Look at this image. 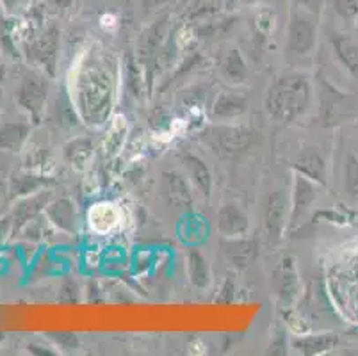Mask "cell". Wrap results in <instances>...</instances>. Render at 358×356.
Returning <instances> with one entry per match:
<instances>
[{
	"instance_id": "29",
	"label": "cell",
	"mask_w": 358,
	"mask_h": 356,
	"mask_svg": "<svg viewBox=\"0 0 358 356\" xmlns=\"http://www.w3.org/2000/svg\"><path fill=\"white\" fill-rule=\"evenodd\" d=\"M299 4L305 6L308 11L317 13L321 9V6H323V0H299Z\"/></svg>"
},
{
	"instance_id": "30",
	"label": "cell",
	"mask_w": 358,
	"mask_h": 356,
	"mask_svg": "<svg viewBox=\"0 0 358 356\" xmlns=\"http://www.w3.org/2000/svg\"><path fill=\"white\" fill-rule=\"evenodd\" d=\"M169 2H171V0H145V4L148 9H159L162 8V6L169 4Z\"/></svg>"
},
{
	"instance_id": "4",
	"label": "cell",
	"mask_w": 358,
	"mask_h": 356,
	"mask_svg": "<svg viewBox=\"0 0 358 356\" xmlns=\"http://www.w3.org/2000/svg\"><path fill=\"white\" fill-rule=\"evenodd\" d=\"M317 31L310 20L301 15H294L287 29V50L296 57L310 55L315 47Z\"/></svg>"
},
{
	"instance_id": "23",
	"label": "cell",
	"mask_w": 358,
	"mask_h": 356,
	"mask_svg": "<svg viewBox=\"0 0 358 356\" xmlns=\"http://www.w3.org/2000/svg\"><path fill=\"white\" fill-rule=\"evenodd\" d=\"M335 344H337V337H335L334 333H327V335L301 339V341L294 342V348H298L305 355H319V353L331 349Z\"/></svg>"
},
{
	"instance_id": "12",
	"label": "cell",
	"mask_w": 358,
	"mask_h": 356,
	"mask_svg": "<svg viewBox=\"0 0 358 356\" xmlns=\"http://www.w3.org/2000/svg\"><path fill=\"white\" fill-rule=\"evenodd\" d=\"M294 168L298 169L299 175L307 176L312 182H317L321 185L327 184V162H324L323 155L315 152L314 148L299 153Z\"/></svg>"
},
{
	"instance_id": "26",
	"label": "cell",
	"mask_w": 358,
	"mask_h": 356,
	"mask_svg": "<svg viewBox=\"0 0 358 356\" xmlns=\"http://www.w3.org/2000/svg\"><path fill=\"white\" fill-rule=\"evenodd\" d=\"M337 15L346 22H353L358 18V0H331Z\"/></svg>"
},
{
	"instance_id": "2",
	"label": "cell",
	"mask_w": 358,
	"mask_h": 356,
	"mask_svg": "<svg viewBox=\"0 0 358 356\" xmlns=\"http://www.w3.org/2000/svg\"><path fill=\"white\" fill-rule=\"evenodd\" d=\"M48 97V83L41 75L29 73L25 75L22 84L16 90V102L24 111H27L29 116L34 120L36 123L40 122L43 116L45 104H47Z\"/></svg>"
},
{
	"instance_id": "15",
	"label": "cell",
	"mask_w": 358,
	"mask_h": 356,
	"mask_svg": "<svg viewBox=\"0 0 358 356\" xmlns=\"http://www.w3.org/2000/svg\"><path fill=\"white\" fill-rule=\"evenodd\" d=\"M31 136L27 123L8 122L0 125V150L4 152H20Z\"/></svg>"
},
{
	"instance_id": "20",
	"label": "cell",
	"mask_w": 358,
	"mask_h": 356,
	"mask_svg": "<svg viewBox=\"0 0 358 356\" xmlns=\"http://www.w3.org/2000/svg\"><path fill=\"white\" fill-rule=\"evenodd\" d=\"M45 205H47V196H45V192H40V194L32 196V198H27V200H24L22 204L16 205L15 227L20 228L22 225L29 223V221H31L32 218H34V215L45 207Z\"/></svg>"
},
{
	"instance_id": "27",
	"label": "cell",
	"mask_w": 358,
	"mask_h": 356,
	"mask_svg": "<svg viewBox=\"0 0 358 356\" xmlns=\"http://www.w3.org/2000/svg\"><path fill=\"white\" fill-rule=\"evenodd\" d=\"M344 178H346V189L350 194H355L358 191V159L350 153L346 161V173H344Z\"/></svg>"
},
{
	"instance_id": "14",
	"label": "cell",
	"mask_w": 358,
	"mask_h": 356,
	"mask_svg": "<svg viewBox=\"0 0 358 356\" xmlns=\"http://www.w3.org/2000/svg\"><path fill=\"white\" fill-rule=\"evenodd\" d=\"M331 47H334L338 63L346 68V71L351 77L358 78V45L355 43L350 36L335 34L331 38Z\"/></svg>"
},
{
	"instance_id": "22",
	"label": "cell",
	"mask_w": 358,
	"mask_h": 356,
	"mask_svg": "<svg viewBox=\"0 0 358 356\" xmlns=\"http://www.w3.org/2000/svg\"><path fill=\"white\" fill-rule=\"evenodd\" d=\"M91 152H93V143H91V139H86V137H77V139H73V141H70L64 146L66 161L71 166H77V168L86 164Z\"/></svg>"
},
{
	"instance_id": "7",
	"label": "cell",
	"mask_w": 358,
	"mask_h": 356,
	"mask_svg": "<svg viewBox=\"0 0 358 356\" xmlns=\"http://www.w3.org/2000/svg\"><path fill=\"white\" fill-rule=\"evenodd\" d=\"M273 285H275L276 296L284 305H291L299 294V280L294 266L289 259L282 260L280 266L273 273Z\"/></svg>"
},
{
	"instance_id": "25",
	"label": "cell",
	"mask_w": 358,
	"mask_h": 356,
	"mask_svg": "<svg viewBox=\"0 0 358 356\" xmlns=\"http://www.w3.org/2000/svg\"><path fill=\"white\" fill-rule=\"evenodd\" d=\"M220 8V2L217 0H198L191 6V11H189V18L191 20H203L207 16L214 15Z\"/></svg>"
},
{
	"instance_id": "11",
	"label": "cell",
	"mask_w": 358,
	"mask_h": 356,
	"mask_svg": "<svg viewBox=\"0 0 358 356\" xmlns=\"http://www.w3.org/2000/svg\"><path fill=\"white\" fill-rule=\"evenodd\" d=\"M315 200V185L310 178L303 175H296V180H294V191H292V205H291V218L289 220L292 223L301 218L305 212L308 211L312 204Z\"/></svg>"
},
{
	"instance_id": "10",
	"label": "cell",
	"mask_w": 358,
	"mask_h": 356,
	"mask_svg": "<svg viewBox=\"0 0 358 356\" xmlns=\"http://www.w3.org/2000/svg\"><path fill=\"white\" fill-rule=\"evenodd\" d=\"M182 162H184V168L187 169V176H189V180L194 185V189L200 194H203L205 198H209L210 191H213V175H210L207 164L201 161L200 157L194 155V153H185V155H182Z\"/></svg>"
},
{
	"instance_id": "17",
	"label": "cell",
	"mask_w": 358,
	"mask_h": 356,
	"mask_svg": "<svg viewBox=\"0 0 358 356\" xmlns=\"http://www.w3.org/2000/svg\"><path fill=\"white\" fill-rule=\"evenodd\" d=\"M47 215L59 230L68 232V234L75 230V208L68 198H61L48 205Z\"/></svg>"
},
{
	"instance_id": "3",
	"label": "cell",
	"mask_w": 358,
	"mask_h": 356,
	"mask_svg": "<svg viewBox=\"0 0 358 356\" xmlns=\"http://www.w3.org/2000/svg\"><path fill=\"white\" fill-rule=\"evenodd\" d=\"M289 200L284 191L269 192L268 200L264 204V227L268 232V239L271 243L282 239L285 227H287Z\"/></svg>"
},
{
	"instance_id": "8",
	"label": "cell",
	"mask_w": 358,
	"mask_h": 356,
	"mask_svg": "<svg viewBox=\"0 0 358 356\" xmlns=\"http://www.w3.org/2000/svg\"><path fill=\"white\" fill-rule=\"evenodd\" d=\"M250 220L237 205H223L217 212V230L224 239L244 237L248 234Z\"/></svg>"
},
{
	"instance_id": "18",
	"label": "cell",
	"mask_w": 358,
	"mask_h": 356,
	"mask_svg": "<svg viewBox=\"0 0 358 356\" xmlns=\"http://www.w3.org/2000/svg\"><path fill=\"white\" fill-rule=\"evenodd\" d=\"M185 269H187L189 282L193 283L194 287H198V289H205V287L210 283V267L200 251L191 250L189 253H187Z\"/></svg>"
},
{
	"instance_id": "24",
	"label": "cell",
	"mask_w": 358,
	"mask_h": 356,
	"mask_svg": "<svg viewBox=\"0 0 358 356\" xmlns=\"http://www.w3.org/2000/svg\"><path fill=\"white\" fill-rule=\"evenodd\" d=\"M161 34H162V22L155 24L143 34L141 38V54L145 52V57L150 59L154 55L155 50H159L161 45Z\"/></svg>"
},
{
	"instance_id": "31",
	"label": "cell",
	"mask_w": 358,
	"mask_h": 356,
	"mask_svg": "<svg viewBox=\"0 0 358 356\" xmlns=\"http://www.w3.org/2000/svg\"><path fill=\"white\" fill-rule=\"evenodd\" d=\"M9 227H11V220H9V218L0 220V241L4 239V235L9 232Z\"/></svg>"
},
{
	"instance_id": "21",
	"label": "cell",
	"mask_w": 358,
	"mask_h": 356,
	"mask_svg": "<svg viewBox=\"0 0 358 356\" xmlns=\"http://www.w3.org/2000/svg\"><path fill=\"white\" fill-rule=\"evenodd\" d=\"M47 178L43 176L29 175V173H22V175H15L9 185L11 196H29L32 192H38L43 185H47Z\"/></svg>"
},
{
	"instance_id": "9",
	"label": "cell",
	"mask_w": 358,
	"mask_h": 356,
	"mask_svg": "<svg viewBox=\"0 0 358 356\" xmlns=\"http://www.w3.org/2000/svg\"><path fill=\"white\" fill-rule=\"evenodd\" d=\"M162 194L171 207L185 208L193 201V194L187 180L177 171H166L162 175Z\"/></svg>"
},
{
	"instance_id": "13",
	"label": "cell",
	"mask_w": 358,
	"mask_h": 356,
	"mask_svg": "<svg viewBox=\"0 0 358 356\" xmlns=\"http://www.w3.org/2000/svg\"><path fill=\"white\" fill-rule=\"evenodd\" d=\"M223 248L229 262H232L234 266L239 267V269L248 266V264L257 257V243L253 239H246V235H244V237L227 239Z\"/></svg>"
},
{
	"instance_id": "33",
	"label": "cell",
	"mask_w": 358,
	"mask_h": 356,
	"mask_svg": "<svg viewBox=\"0 0 358 356\" xmlns=\"http://www.w3.org/2000/svg\"><path fill=\"white\" fill-rule=\"evenodd\" d=\"M6 196V184L4 180H2V175H0V204H2V200H4Z\"/></svg>"
},
{
	"instance_id": "6",
	"label": "cell",
	"mask_w": 358,
	"mask_h": 356,
	"mask_svg": "<svg viewBox=\"0 0 358 356\" xmlns=\"http://www.w3.org/2000/svg\"><path fill=\"white\" fill-rule=\"evenodd\" d=\"M253 134L246 129H237V127H221L214 132V145L217 146V152L227 157H234L237 153H243L252 146Z\"/></svg>"
},
{
	"instance_id": "19",
	"label": "cell",
	"mask_w": 358,
	"mask_h": 356,
	"mask_svg": "<svg viewBox=\"0 0 358 356\" xmlns=\"http://www.w3.org/2000/svg\"><path fill=\"white\" fill-rule=\"evenodd\" d=\"M221 71H223V75L230 83H243L244 78H246V63H244L239 50L232 48V50H229L223 55V59H221Z\"/></svg>"
},
{
	"instance_id": "32",
	"label": "cell",
	"mask_w": 358,
	"mask_h": 356,
	"mask_svg": "<svg viewBox=\"0 0 358 356\" xmlns=\"http://www.w3.org/2000/svg\"><path fill=\"white\" fill-rule=\"evenodd\" d=\"M50 2H54L57 8H68L71 4V0H50Z\"/></svg>"
},
{
	"instance_id": "5",
	"label": "cell",
	"mask_w": 358,
	"mask_h": 356,
	"mask_svg": "<svg viewBox=\"0 0 358 356\" xmlns=\"http://www.w3.org/2000/svg\"><path fill=\"white\" fill-rule=\"evenodd\" d=\"M57 48H59V34L54 27H50L29 45V59L43 66L52 75L57 63Z\"/></svg>"
},
{
	"instance_id": "1",
	"label": "cell",
	"mask_w": 358,
	"mask_h": 356,
	"mask_svg": "<svg viewBox=\"0 0 358 356\" xmlns=\"http://www.w3.org/2000/svg\"><path fill=\"white\" fill-rule=\"evenodd\" d=\"M312 104V86L301 73L276 77L266 94V109L278 122H294L303 116Z\"/></svg>"
},
{
	"instance_id": "16",
	"label": "cell",
	"mask_w": 358,
	"mask_h": 356,
	"mask_svg": "<svg viewBox=\"0 0 358 356\" xmlns=\"http://www.w3.org/2000/svg\"><path fill=\"white\" fill-rule=\"evenodd\" d=\"M246 109H248V104L243 97L234 93H221L214 100L213 116L217 120H232L246 113Z\"/></svg>"
},
{
	"instance_id": "28",
	"label": "cell",
	"mask_w": 358,
	"mask_h": 356,
	"mask_svg": "<svg viewBox=\"0 0 358 356\" xmlns=\"http://www.w3.org/2000/svg\"><path fill=\"white\" fill-rule=\"evenodd\" d=\"M29 0H0V6L6 9L8 13H16L18 9L24 8Z\"/></svg>"
}]
</instances>
